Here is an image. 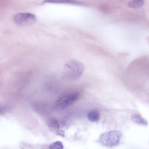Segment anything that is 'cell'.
Here are the masks:
<instances>
[{"label": "cell", "instance_id": "1", "mask_svg": "<svg viewBox=\"0 0 149 149\" xmlns=\"http://www.w3.org/2000/svg\"><path fill=\"white\" fill-rule=\"evenodd\" d=\"M84 70V66L81 63L71 60L66 63L64 66L63 77L69 81L76 80L81 77Z\"/></svg>", "mask_w": 149, "mask_h": 149}, {"label": "cell", "instance_id": "2", "mask_svg": "<svg viewBox=\"0 0 149 149\" xmlns=\"http://www.w3.org/2000/svg\"><path fill=\"white\" fill-rule=\"evenodd\" d=\"M122 136L121 133L116 130H112L102 133L99 141L102 145L107 147L116 146L119 143Z\"/></svg>", "mask_w": 149, "mask_h": 149}, {"label": "cell", "instance_id": "3", "mask_svg": "<svg viewBox=\"0 0 149 149\" xmlns=\"http://www.w3.org/2000/svg\"><path fill=\"white\" fill-rule=\"evenodd\" d=\"M13 20L17 25L21 26H26L34 24L36 20V16L29 13H18L13 17Z\"/></svg>", "mask_w": 149, "mask_h": 149}, {"label": "cell", "instance_id": "4", "mask_svg": "<svg viewBox=\"0 0 149 149\" xmlns=\"http://www.w3.org/2000/svg\"><path fill=\"white\" fill-rule=\"evenodd\" d=\"M79 97V94L76 93L65 95L57 101L55 107L58 109H65L75 102L77 100Z\"/></svg>", "mask_w": 149, "mask_h": 149}, {"label": "cell", "instance_id": "5", "mask_svg": "<svg viewBox=\"0 0 149 149\" xmlns=\"http://www.w3.org/2000/svg\"><path fill=\"white\" fill-rule=\"evenodd\" d=\"M43 3L53 4H66L79 5L82 4L81 2L76 0H45Z\"/></svg>", "mask_w": 149, "mask_h": 149}, {"label": "cell", "instance_id": "6", "mask_svg": "<svg viewBox=\"0 0 149 149\" xmlns=\"http://www.w3.org/2000/svg\"><path fill=\"white\" fill-rule=\"evenodd\" d=\"M131 118L132 122L137 124L146 126L148 125L147 121L139 114H133L132 115Z\"/></svg>", "mask_w": 149, "mask_h": 149}, {"label": "cell", "instance_id": "7", "mask_svg": "<svg viewBox=\"0 0 149 149\" xmlns=\"http://www.w3.org/2000/svg\"><path fill=\"white\" fill-rule=\"evenodd\" d=\"M87 117L90 121L93 122H97L100 118L99 112L97 110H92L88 113Z\"/></svg>", "mask_w": 149, "mask_h": 149}, {"label": "cell", "instance_id": "8", "mask_svg": "<svg viewBox=\"0 0 149 149\" xmlns=\"http://www.w3.org/2000/svg\"><path fill=\"white\" fill-rule=\"evenodd\" d=\"M144 0H131L128 4L129 7L134 9L139 8L144 4Z\"/></svg>", "mask_w": 149, "mask_h": 149}, {"label": "cell", "instance_id": "9", "mask_svg": "<svg viewBox=\"0 0 149 149\" xmlns=\"http://www.w3.org/2000/svg\"><path fill=\"white\" fill-rule=\"evenodd\" d=\"M48 126L50 130L55 131L56 132L60 129V126L58 121L55 118L50 120L48 124Z\"/></svg>", "mask_w": 149, "mask_h": 149}, {"label": "cell", "instance_id": "10", "mask_svg": "<svg viewBox=\"0 0 149 149\" xmlns=\"http://www.w3.org/2000/svg\"><path fill=\"white\" fill-rule=\"evenodd\" d=\"M63 146L62 143L60 141H56L52 143L49 146V148L51 149H62L63 148Z\"/></svg>", "mask_w": 149, "mask_h": 149}, {"label": "cell", "instance_id": "11", "mask_svg": "<svg viewBox=\"0 0 149 149\" xmlns=\"http://www.w3.org/2000/svg\"><path fill=\"white\" fill-rule=\"evenodd\" d=\"M56 135H60L62 137H64L65 135L64 132L62 130L59 131L58 130L56 132Z\"/></svg>", "mask_w": 149, "mask_h": 149}]
</instances>
